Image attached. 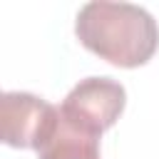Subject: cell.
<instances>
[{
	"label": "cell",
	"instance_id": "cell-1",
	"mask_svg": "<svg viewBox=\"0 0 159 159\" xmlns=\"http://www.w3.org/2000/svg\"><path fill=\"white\" fill-rule=\"evenodd\" d=\"M75 35L82 47L117 67H142L159 50V25L132 2H87L75 20Z\"/></svg>",
	"mask_w": 159,
	"mask_h": 159
},
{
	"label": "cell",
	"instance_id": "cell-2",
	"mask_svg": "<svg viewBox=\"0 0 159 159\" xmlns=\"http://www.w3.org/2000/svg\"><path fill=\"white\" fill-rule=\"evenodd\" d=\"M124 104L127 92L117 80L87 77L67 92L60 104V114L70 127L89 137H102V132L114 127V122L124 112Z\"/></svg>",
	"mask_w": 159,
	"mask_h": 159
},
{
	"label": "cell",
	"instance_id": "cell-3",
	"mask_svg": "<svg viewBox=\"0 0 159 159\" xmlns=\"http://www.w3.org/2000/svg\"><path fill=\"white\" fill-rule=\"evenodd\" d=\"M0 124L7 147L40 152L60 127V107L30 92H5L0 99Z\"/></svg>",
	"mask_w": 159,
	"mask_h": 159
},
{
	"label": "cell",
	"instance_id": "cell-4",
	"mask_svg": "<svg viewBox=\"0 0 159 159\" xmlns=\"http://www.w3.org/2000/svg\"><path fill=\"white\" fill-rule=\"evenodd\" d=\"M40 159H102L99 157V137H89L75 127H70L60 114V127L55 137L37 152Z\"/></svg>",
	"mask_w": 159,
	"mask_h": 159
}]
</instances>
